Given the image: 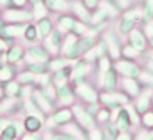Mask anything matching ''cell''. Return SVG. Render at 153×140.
Masks as SVG:
<instances>
[{
  "label": "cell",
  "instance_id": "obj_14",
  "mask_svg": "<svg viewBox=\"0 0 153 140\" xmlns=\"http://www.w3.org/2000/svg\"><path fill=\"white\" fill-rule=\"evenodd\" d=\"M32 101H34V106H36L37 110H41L44 115H51V113L54 112V103L45 98V96L42 95L41 90L34 91V95H32Z\"/></svg>",
  "mask_w": 153,
  "mask_h": 140
},
{
  "label": "cell",
  "instance_id": "obj_13",
  "mask_svg": "<svg viewBox=\"0 0 153 140\" xmlns=\"http://www.w3.org/2000/svg\"><path fill=\"white\" fill-rule=\"evenodd\" d=\"M103 90L106 93H114V91L120 88V76L118 73L114 71V68L108 69L106 73H103Z\"/></svg>",
  "mask_w": 153,
  "mask_h": 140
},
{
  "label": "cell",
  "instance_id": "obj_40",
  "mask_svg": "<svg viewBox=\"0 0 153 140\" xmlns=\"http://www.w3.org/2000/svg\"><path fill=\"white\" fill-rule=\"evenodd\" d=\"M108 120H109V110L108 108H99V112L96 113V117H94V122L106 123Z\"/></svg>",
  "mask_w": 153,
  "mask_h": 140
},
{
  "label": "cell",
  "instance_id": "obj_31",
  "mask_svg": "<svg viewBox=\"0 0 153 140\" xmlns=\"http://www.w3.org/2000/svg\"><path fill=\"white\" fill-rule=\"evenodd\" d=\"M141 52H140L138 49H135L131 44H125L121 46V58L123 59H130V61H138L140 58H141Z\"/></svg>",
  "mask_w": 153,
  "mask_h": 140
},
{
  "label": "cell",
  "instance_id": "obj_3",
  "mask_svg": "<svg viewBox=\"0 0 153 140\" xmlns=\"http://www.w3.org/2000/svg\"><path fill=\"white\" fill-rule=\"evenodd\" d=\"M113 68L118 73V76L121 78H138L140 73H141V66H140L136 61H130V59H116L113 61Z\"/></svg>",
  "mask_w": 153,
  "mask_h": 140
},
{
  "label": "cell",
  "instance_id": "obj_8",
  "mask_svg": "<svg viewBox=\"0 0 153 140\" xmlns=\"http://www.w3.org/2000/svg\"><path fill=\"white\" fill-rule=\"evenodd\" d=\"M74 93L79 95L84 101H88V103H96V101H99V93L86 81L74 85Z\"/></svg>",
  "mask_w": 153,
  "mask_h": 140
},
{
  "label": "cell",
  "instance_id": "obj_19",
  "mask_svg": "<svg viewBox=\"0 0 153 140\" xmlns=\"http://www.w3.org/2000/svg\"><path fill=\"white\" fill-rule=\"evenodd\" d=\"M45 7L49 12H54V14H66L69 12V7H71V0H44Z\"/></svg>",
  "mask_w": 153,
  "mask_h": 140
},
{
  "label": "cell",
  "instance_id": "obj_12",
  "mask_svg": "<svg viewBox=\"0 0 153 140\" xmlns=\"http://www.w3.org/2000/svg\"><path fill=\"white\" fill-rule=\"evenodd\" d=\"M72 108H74L72 110V115L76 117L77 125L81 127L82 130H91V128H94V118L91 117L84 108H81V106H72Z\"/></svg>",
  "mask_w": 153,
  "mask_h": 140
},
{
  "label": "cell",
  "instance_id": "obj_52",
  "mask_svg": "<svg viewBox=\"0 0 153 140\" xmlns=\"http://www.w3.org/2000/svg\"><path fill=\"white\" fill-rule=\"evenodd\" d=\"M143 140H153V128L148 130L146 133H143Z\"/></svg>",
  "mask_w": 153,
  "mask_h": 140
},
{
  "label": "cell",
  "instance_id": "obj_53",
  "mask_svg": "<svg viewBox=\"0 0 153 140\" xmlns=\"http://www.w3.org/2000/svg\"><path fill=\"white\" fill-rule=\"evenodd\" d=\"M150 110L153 112V93H152V96H150Z\"/></svg>",
  "mask_w": 153,
  "mask_h": 140
},
{
  "label": "cell",
  "instance_id": "obj_57",
  "mask_svg": "<svg viewBox=\"0 0 153 140\" xmlns=\"http://www.w3.org/2000/svg\"><path fill=\"white\" fill-rule=\"evenodd\" d=\"M4 122H5V120H4V118H0V127H2V125H4Z\"/></svg>",
  "mask_w": 153,
  "mask_h": 140
},
{
  "label": "cell",
  "instance_id": "obj_7",
  "mask_svg": "<svg viewBox=\"0 0 153 140\" xmlns=\"http://www.w3.org/2000/svg\"><path fill=\"white\" fill-rule=\"evenodd\" d=\"M120 88H121V93H125L130 100H135L143 91L141 83L135 78H121L120 79Z\"/></svg>",
  "mask_w": 153,
  "mask_h": 140
},
{
  "label": "cell",
  "instance_id": "obj_24",
  "mask_svg": "<svg viewBox=\"0 0 153 140\" xmlns=\"http://www.w3.org/2000/svg\"><path fill=\"white\" fill-rule=\"evenodd\" d=\"M2 90H4V95H7L9 98H17L22 93V85L12 79V81L2 83Z\"/></svg>",
  "mask_w": 153,
  "mask_h": 140
},
{
  "label": "cell",
  "instance_id": "obj_4",
  "mask_svg": "<svg viewBox=\"0 0 153 140\" xmlns=\"http://www.w3.org/2000/svg\"><path fill=\"white\" fill-rule=\"evenodd\" d=\"M128 101H130V98L125 93H116V91L114 93H106V91L99 93V103L108 110H116L121 105H126Z\"/></svg>",
  "mask_w": 153,
  "mask_h": 140
},
{
  "label": "cell",
  "instance_id": "obj_30",
  "mask_svg": "<svg viewBox=\"0 0 153 140\" xmlns=\"http://www.w3.org/2000/svg\"><path fill=\"white\" fill-rule=\"evenodd\" d=\"M32 19L34 20H39V19H44V17H49V10H47V7H45L44 2H37V4H32Z\"/></svg>",
  "mask_w": 153,
  "mask_h": 140
},
{
  "label": "cell",
  "instance_id": "obj_46",
  "mask_svg": "<svg viewBox=\"0 0 153 140\" xmlns=\"http://www.w3.org/2000/svg\"><path fill=\"white\" fill-rule=\"evenodd\" d=\"M81 2H82V4H84L89 10H94L96 7H98V4H99V0H81Z\"/></svg>",
  "mask_w": 153,
  "mask_h": 140
},
{
  "label": "cell",
  "instance_id": "obj_39",
  "mask_svg": "<svg viewBox=\"0 0 153 140\" xmlns=\"http://www.w3.org/2000/svg\"><path fill=\"white\" fill-rule=\"evenodd\" d=\"M141 125H143L145 130H152L153 128V112L148 110L146 113L141 115Z\"/></svg>",
  "mask_w": 153,
  "mask_h": 140
},
{
  "label": "cell",
  "instance_id": "obj_2",
  "mask_svg": "<svg viewBox=\"0 0 153 140\" xmlns=\"http://www.w3.org/2000/svg\"><path fill=\"white\" fill-rule=\"evenodd\" d=\"M0 20L4 24H27V22H34L32 19V12L29 9H4L0 14Z\"/></svg>",
  "mask_w": 153,
  "mask_h": 140
},
{
  "label": "cell",
  "instance_id": "obj_18",
  "mask_svg": "<svg viewBox=\"0 0 153 140\" xmlns=\"http://www.w3.org/2000/svg\"><path fill=\"white\" fill-rule=\"evenodd\" d=\"M113 123H114V127L118 128V132H128L131 128V125H133V122H131V118H130V113H128L126 108L118 110L116 122H113Z\"/></svg>",
  "mask_w": 153,
  "mask_h": 140
},
{
  "label": "cell",
  "instance_id": "obj_20",
  "mask_svg": "<svg viewBox=\"0 0 153 140\" xmlns=\"http://www.w3.org/2000/svg\"><path fill=\"white\" fill-rule=\"evenodd\" d=\"M72 118H74V115H72V112L69 108H61V110H57V112H54L51 115L52 123L57 125V127H62V125H66V123H69Z\"/></svg>",
  "mask_w": 153,
  "mask_h": 140
},
{
  "label": "cell",
  "instance_id": "obj_9",
  "mask_svg": "<svg viewBox=\"0 0 153 140\" xmlns=\"http://www.w3.org/2000/svg\"><path fill=\"white\" fill-rule=\"evenodd\" d=\"M126 37H128V44H131L135 49H138L141 54L146 52V49H148V39H146V36L143 34V31L140 27H135Z\"/></svg>",
  "mask_w": 153,
  "mask_h": 140
},
{
  "label": "cell",
  "instance_id": "obj_16",
  "mask_svg": "<svg viewBox=\"0 0 153 140\" xmlns=\"http://www.w3.org/2000/svg\"><path fill=\"white\" fill-rule=\"evenodd\" d=\"M74 95H76V93H74V90H72V86H69L68 83L56 86V98H57L62 105H72Z\"/></svg>",
  "mask_w": 153,
  "mask_h": 140
},
{
  "label": "cell",
  "instance_id": "obj_1",
  "mask_svg": "<svg viewBox=\"0 0 153 140\" xmlns=\"http://www.w3.org/2000/svg\"><path fill=\"white\" fill-rule=\"evenodd\" d=\"M101 41L104 42L106 56L111 61H116V59L121 58V39H120L116 31H113V29L103 31L101 32Z\"/></svg>",
  "mask_w": 153,
  "mask_h": 140
},
{
  "label": "cell",
  "instance_id": "obj_56",
  "mask_svg": "<svg viewBox=\"0 0 153 140\" xmlns=\"http://www.w3.org/2000/svg\"><path fill=\"white\" fill-rule=\"evenodd\" d=\"M4 96V90H2V85H0V98Z\"/></svg>",
  "mask_w": 153,
  "mask_h": 140
},
{
  "label": "cell",
  "instance_id": "obj_25",
  "mask_svg": "<svg viewBox=\"0 0 153 140\" xmlns=\"http://www.w3.org/2000/svg\"><path fill=\"white\" fill-rule=\"evenodd\" d=\"M69 78H71V66L52 73V74H51V85H57V86L59 85H64Z\"/></svg>",
  "mask_w": 153,
  "mask_h": 140
},
{
  "label": "cell",
  "instance_id": "obj_51",
  "mask_svg": "<svg viewBox=\"0 0 153 140\" xmlns=\"http://www.w3.org/2000/svg\"><path fill=\"white\" fill-rule=\"evenodd\" d=\"M20 140H41V137H39V135H32V133H30V135H24Z\"/></svg>",
  "mask_w": 153,
  "mask_h": 140
},
{
  "label": "cell",
  "instance_id": "obj_43",
  "mask_svg": "<svg viewBox=\"0 0 153 140\" xmlns=\"http://www.w3.org/2000/svg\"><path fill=\"white\" fill-rule=\"evenodd\" d=\"M141 31L146 36V39H153V20H150L146 24H141Z\"/></svg>",
  "mask_w": 153,
  "mask_h": 140
},
{
  "label": "cell",
  "instance_id": "obj_55",
  "mask_svg": "<svg viewBox=\"0 0 153 140\" xmlns=\"http://www.w3.org/2000/svg\"><path fill=\"white\" fill-rule=\"evenodd\" d=\"M0 113H4V103L0 101Z\"/></svg>",
  "mask_w": 153,
  "mask_h": 140
},
{
  "label": "cell",
  "instance_id": "obj_50",
  "mask_svg": "<svg viewBox=\"0 0 153 140\" xmlns=\"http://www.w3.org/2000/svg\"><path fill=\"white\" fill-rule=\"evenodd\" d=\"M10 7V0H0V10L9 9Z\"/></svg>",
  "mask_w": 153,
  "mask_h": 140
},
{
  "label": "cell",
  "instance_id": "obj_32",
  "mask_svg": "<svg viewBox=\"0 0 153 140\" xmlns=\"http://www.w3.org/2000/svg\"><path fill=\"white\" fill-rule=\"evenodd\" d=\"M25 69H27V71H30L32 74H36V76H39V74H41V76H44V74L51 73L47 63H27Z\"/></svg>",
  "mask_w": 153,
  "mask_h": 140
},
{
  "label": "cell",
  "instance_id": "obj_28",
  "mask_svg": "<svg viewBox=\"0 0 153 140\" xmlns=\"http://www.w3.org/2000/svg\"><path fill=\"white\" fill-rule=\"evenodd\" d=\"M47 66H49V71L54 73V71H59V69H64L69 66V61L62 56H52V58L47 61Z\"/></svg>",
  "mask_w": 153,
  "mask_h": 140
},
{
  "label": "cell",
  "instance_id": "obj_6",
  "mask_svg": "<svg viewBox=\"0 0 153 140\" xmlns=\"http://www.w3.org/2000/svg\"><path fill=\"white\" fill-rule=\"evenodd\" d=\"M62 39H64V34L59 31V29L54 27V31L42 41V46L47 49V52L51 54V58H52V56H59L61 46H62Z\"/></svg>",
  "mask_w": 153,
  "mask_h": 140
},
{
  "label": "cell",
  "instance_id": "obj_45",
  "mask_svg": "<svg viewBox=\"0 0 153 140\" xmlns=\"http://www.w3.org/2000/svg\"><path fill=\"white\" fill-rule=\"evenodd\" d=\"M29 4H30L29 0H10V7L14 9H27Z\"/></svg>",
  "mask_w": 153,
  "mask_h": 140
},
{
  "label": "cell",
  "instance_id": "obj_37",
  "mask_svg": "<svg viewBox=\"0 0 153 140\" xmlns=\"http://www.w3.org/2000/svg\"><path fill=\"white\" fill-rule=\"evenodd\" d=\"M136 79L141 83L143 88H146V86H153V74H150V73L145 71V69H141V73H140V76L136 78Z\"/></svg>",
  "mask_w": 153,
  "mask_h": 140
},
{
  "label": "cell",
  "instance_id": "obj_17",
  "mask_svg": "<svg viewBox=\"0 0 153 140\" xmlns=\"http://www.w3.org/2000/svg\"><path fill=\"white\" fill-rule=\"evenodd\" d=\"M74 24H76V19L74 15L66 12V14H59L57 15V20H56V29L62 32V34H69L74 27Z\"/></svg>",
  "mask_w": 153,
  "mask_h": 140
},
{
  "label": "cell",
  "instance_id": "obj_22",
  "mask_svg": "<svg viewBox=\"0 0 153 140\" xmlns=\"http://www.w3.org/2000/svg\"><path fill=\"white\" fill-rule=\"evenodd\" d=\"M42 120L41 117H37V115H27V117L24 118V127H25V130L29 133H36L42 128Z\"/></svg>",
  "mask_w": 153,
  "mask_h": 140
},
{
  "label": "cell",
  "instance_id": "obj_36",
  "mask_svg": "<svg viewBox=\"0 0 153 140\" xmlns=\"http://www.w3.org/2000/svg\"><path fill=\"white\" fill-rule=\"evenodd\" d=\"M88 31H89V24H84L81 22V20H76V24H74V27H72V34L77 37H82L88 34Z\"/></svg>",
  "mask_w": 153,
  "mask_h": 140
},
{
  "label": "cell",
  "instance_id": "obj_26",
  "mask_svg": "<svg viewBox=\"0 0 153 140\" xmlns=\"http://www.w3.org/2000/svg\"><path fill=\"white\" fill-rule=\"evenodd\" d=\"M140 10H141V19H140L141 24L153 20V0H143L140 5Z\"/></svg>",
  "mask_w": 153,
  "mask_h": 140
},
{
  "label": "cell",
  "instance_id": "obj_29",
  "mask_svg": "<svg viewBox=\"0 0 153 140\" xmlns=\"http://www.w3.org/2000/svg\"><path fill=\"white\" fill-rule=\"evenodd\" d=\"M15 76V66L14 64H0V85L7 81H12Z\"/></svg>",
  "mask_w": 153,
  "mask_h": 140
},
{
  "label": "cell",
  "instance_id": "obj_38",
  "mask_svg": "<svg viewBox=\"0 0 153 140\" xmlns=\"http://www.w3.org/2000/svg\"><path fill=\"white\" fill-rule=\"evenodd\" d=\"M96 64H98V68L101 73H106L108 69L113 68V61L108 58V56H103V58H99L98 61H96Z\"/></svg>",
  "mask_w": 153,
  "mask_h": 140
},
{
  "label": "cell",
  "instance_id": "obj_47",
  "mask_svg": "<svg viewBox=\"0 0 153 140\" xmlns=\"http://www.w3.org/2000/svg\"><path fill=\"white\" fill-rule=\"evenodd\" d=\"M143 69H145V71H148L150 74H153V56H152V58H148L146 61H145Z\"/></svg>",
  "mask_w": 153,
  "mask_h": 140
},
{
  "label": "cell",
  "instance_id": "obj_10",
  "mask_svg": "<svg viewBox=\"0 0 153 140\" xmlns=\"http://www.w3.org/2000/svg\"><path fill=\"white\" fill-rule=\"evenodd\" d=\"M69 14H72L76 20H81L84 24H89V20H91V10L82 4L81 0H71Z\"/></svg>",
  "mask_w": 153,
  "mask_h": 140
},
{
  "label": "cell",
  "instance_id": "obj_42",
  "mask_svg": "<svg viewBox=\"0 0 153 140\" xmlns=\"http://www.w3.org/2000/svg\"><path fill=\"white\" fill-rule=\"evenodd\" d=\"M109 2H113V4L116 5L118 9H120V12H123V10H126L128 7L133 5V0H109Z\"/></svg>",
  "mask_w": 153,
  "mask_h": 140
},
{
  "label": "cell",
  "instance_id": "obj_44",
  "mask_svg": "<svg viewBox=\"0 0 153 140\" xmlns=\"http://www.w3.org/2000/svg\"><path fill=\"white\" fill-rule=\"evenodd\" d=\"M88 140H103V132L99 128H91L89 130V135H88Z\"/></svg>",
  "mask_w": 153,
  "mask_h": 140
},
{
  "label": "cell",
  "instance_id": "obj_33",
  "mask_svg": "<svg viewBox=\"0 0 153 140\" xmlns=\"http://www.w3.org/2000/svg\"><path fill=\"white\" fill-rule=\"evenodd\" d=\"M24 41L29 42V44H36L39 39H37V31H36V24L34 22H29L25 25V31H24Z\"/></svg>",
  "mask_w": 153,
  "mask_h": 140
},
{
  "label": "cell",
  "instance_id": "obj_35",
  "mask_svg": "<svg viewBox=\"0 0 153 140\" xmlns=\"http://www.w3.org/2000/svg\"><path fill=\"white\" fill-rule=\"evenodd\" d=\"M17 83H20L22 86L25 85H34L36 83V74H32L30 71H22V73H19V76H17Z\"/></svg>",
  "mask_w": 153,
  "mask_h": 140
},
{
  "label": "cell",
  "instance_id": "obj_34",
  "mask_svg": "<svg viewBox=\"0 0 153 140\" xmlns=\"http://www.w3.org/2000/svg\"><path fill=\"white\" fill-rule=\"evenodd\" d=\"M19 137V130L15 123H9L2 130V135H0V140H15Z\"/></svg>",
  "mask_w": 153,
  "mask_h": 140
},
{
  "label": "cell",
  "instance_id": "obj_41",
  "mask_svg": "<svg viewBox=\"0 0 153 140\" xmlns=\"http://www.w3.org/2000/svg\"><path fill=\"white\" fill-rule=\"evenodd\" d=\"M49 135H51V140H76L66 132H54V133H49Z\"/></svg>",
  "mask_w": 153,
  "mask_h": 140
},
{
  "label": "cell",
  "instance_id": "obj_27",
  "mask_svg": "<svg viewBox=\"0 0 153 140\" xmlns=\"http://www.w3.org/2000/svg\"><path fill=\"white\" fill-rule=\"evenodd\" d=\"M150 96L152 95H143V91L140 93L138 96L135 98V112L140 113V115H143V113H146L150 110Z\"/></svg>",
  "mask_w": 153,
  "mask_h": 140
},
{
  "label": "cell",
  "instance_id": "obj_23",
  "mask_svg": "<svg viewBox=\"0 0 153 140\" xmlns=\"http://www.w3.org/2000/svg\"><path fill=\"white\" fill-rule=\"evenodd\" d=\"M98 9L103 10L104 14L109 17V20H111V19H118V17H120V14H121V12H120V9H118L113 2H109V0H99Z\"/></svg>",
  "mask_w": 153,
  "mask_h": 140
},
{
  "label": "cell",
  "instance_id": "obj_21",
  "mask_svg": "<svg viewBox=\"0 0 153 140\" xmlns=\"http://www.w3.org/2000/svg\"><path fill=\"white\" fill-rule=\"evenodd\" d=\"M135 27H138V22H135V20H131V19H126L123 17V15H120V19H118V25H116V32L118 36H128L131 31Z\"/></svg>",
  "mask_w": 153,
  "mask_h": 140
},
{
  "label": "cell",
  "instance_id": "obj_54",
  "mask_svg": "<svg viewBox=\"0 0 153 140\" xmlns=\"http://www.w3.org/2000/svg\"><path fill=\"white\" fill-rule=\"evenodd\" d=\"M148 47L152 49V52H153V39H148Z\"/></svg>",
  "mask_w": 153,
  "mask_h": 140
},
{
  "label": "cell",
  "instance_id": "obj_11",
  "mask_svg": "<svg viewBox=\"0 0 153 140\" xmlns=\"http://www.w3.org/2000/svg\"><path fill=\"white\" fill-rule=\"evenodd\" d=\"M5 54V61L9 64H19L20 61H24V56H25V47L20 44H17V42H14V44H10L9 47H7V51L4 52Z\"/></svg>",
  "mask_w": 153,
  "mask_h": 140
},
{
  "label": "cell",
  "instance_id": "obj_49",
  "mask_svg": "<svg viewBox=\"0 0 153 140\" xmlns=\"http://www.w3.org/2000/svg\"><path fill=\"white\" fill-rule=\"evenodd\" d=\"M7 47H9V44H7V41L0 37V54H4L5 51H7Z\"/></svg>",
  "mask_w": 153,
  "mask_h": 140
},
{
  "label": "cell",
  "instance_id": "obj_5",
  "mask_svg": "<svg viewBox=\"0 0 153 140\" xmlns=\"http://www.w3.org/2000/svg\"><path fill=\"white\" fill-rule=\"evenodd\" d=\"M51 59V54L47 52L42 44H30L25 49V56H24V61L25 63H47Z\"/></svg>",
  "mask_w": 153,
  "mask_h": 140
},
{
  "label": "cell",
  "instance_id": "obj_48",
  "mask_svg": "<svg viewBox=\"0 0 153 140\" xmlns=\"http://www.w3.org/2000/svg\"><path fill=\"white\" fill-rule=\"evenodd\" d=\"M116 140H133V137H131V133H128V132H120Z\"/></svg>",
  "mask_w": 153,
  "mask_h": 140
},
{
  "label": "cell",
  "instance_id": "obj_15",
  "mask_svg": "<svg viewBox=\"0 0 153 140\" xmlns=\"http://www.w3.org/2000/svg\"><path fill=\"white\" fill-rule=\"evenodd\" d=\"M34 24H36L37 39H39V41H44L45 37L54 31V22H52L51 17H44V19H39V20H34Z\"/></svg>",
  "mask_w": 153,
  "mask_h": 140
}]
</instances>
